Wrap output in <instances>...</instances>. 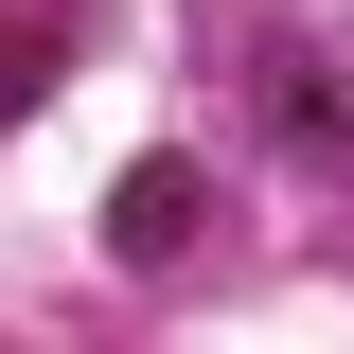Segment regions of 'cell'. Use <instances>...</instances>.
Masks as SVG:
<instances>
[{
  "label": "cell",
  "mask_w": 354,
  "mask_h": 354,
  "mask_svg": "<svg viewBox=\"0 0 354 354\" xmlns=\"http://www.w3.org/2000/svg\"><path fill=\"white\" fill-rule=\"evenodd\" d=\"M248 106H266V142H283L301 177H354V88L319 71V53H266V71H248Z\"/></svg>",
  "instance_id": "6da1fadb"
},
{
  "label": "cell",
  "mask_w": 354,
  "mask_h": 354,
  "mask_svg": "<svg viewBox=\"0 0 354 354\" xmlns=\"http://www.w3.org/2000/svg\"><path fill=\"white\" fill-rule=\"evenodd\" d=\"M195 213H213V195H195V160H124L106 248H124V266H177V248H195Z\"/></svg>",
  "instance_id": "7a4b0ae2"
},
{
  "label": "cell",
  "mask_w": 354,
  "mask_h": 354,
  "mask_svg": "<svg viewBox=\"0 0 354 354\" xmlns=\"http://www.w3.org/2000/svg\"><path fill=\"white\" fill-rule=\"evenodd\" d=\"M36 88H53V36H36V18H0V124H18Z\"/></svg>",
  "instance_id": "3957f363"
}]
</instances>
